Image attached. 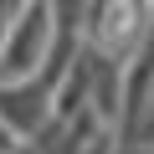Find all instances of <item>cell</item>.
Returning a JSON list of instances; mask_svg holds the SVG:
<instances>
[{"instance_id":"1","label":"cell","mask_w":154,"mask_h":154,"mask_svg":"<svg viewBox=\"0 0 154 154\" xmlns=\"http://www.w3.org/2000/svg\"><path fill=\"white\" fill-rule=\"evenodd\" d=\"M51 46V5L46 0H31V5L11 21V31L0 36V82H31V72L41 67Z\"/></svg>"},{"instance_id":"2","label":"cell","mask_w":154,"mask_h":154,"mask_svg":"<svg viewBox=\"0 0 154 154\" xmlns=\"http://www.w3.org/2000/svg\"><path fill=\"white\" fill-rule=\"evenodd\" d=\"M149 26V0H98L88 16V46L103 62H123L139 51Z\"/></svg>"},{"instance_id":"3","label":"cell","mask_w":154,"mask_h":154,"mask_svg":"<svg viewBox=\"0 0 154 154\" xmlns=\"http://www.w3.org/2000/svg\"><path fill=\"white\" fill-rule=\"evenodd\" d=\"M11 139H16V128H11V123H0V154L11 149Z\"/></svg>"}]
</instances>
